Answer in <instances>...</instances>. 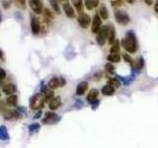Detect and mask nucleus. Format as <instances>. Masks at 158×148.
<instances>
[{"mask_svg": "<svg viewBox=\"0 0 158 148\" xmlns=\"http://www.w3.org/2000/svg\"><path fill=\"white\" fill-rule=\"evenodd\" d=\"M122 46L129 54H134L137 50V41L132 31L127 33L125 38L122 40Z\"/></svg>", "mask_w": 158, "mask_h": 148, "instance_id": "1", "label": "nucleus"}, {"mask_svg": "<svg viewBox=\"0 0 158 148\" xmlns=\"http://www.w3.org/2000/svg\"><path fill=\"white\" fill-rule=\"evenodd\" d=\"M45 98L41 94H36L30 99V108L32 110H40L44 107Z\"/></svg>", "mask_w": 158, "mask_h": 148, "instance_id": "2", "label": "nucleus"}, {"mask_svg": "<svg viewBox=\"0 0 158 148\" xmlns=\"http://www.w3.org/2000/svg\"><path fill=\"white\" fill-rule=\"evenodd\" d=\"M115 19L120 25H127L131 21L128 14L124 10H120V9H117L115 10Z\"/></svg>", "mask_w": 158, "mask_h": 148, "instance_id": "3", "label": "nucleus"}, {"mask_svg": "<svg viewBox=\"0 0 158 148\" xmlns=\"http://www.w3.org/2000/svg\"><path fill=\"white\" fill-rule=\"evenodd\" d=\"M108 33H109V25L102 26L100 31L97 33V38H96V41L99 46L105 45L106 40L108 39Z\"/></svg>", "mask_w": 158, "mask_h": 148, "instance_id": "4", "label": "nucleus"}, {"mask_svg": "<svg viewBox=\"0 0 158 148\" xmlns=\"http://www.w3.org/2000/svg\"><path fill=\"white\" fill-rule=\"evenodd\" d=\"M77 22L79 24V26H80L81 28H83V29H87L88 27H89L90 23H92L90 16L88 15V14L84 13V12L79 14V16L77 18Z\"/></svg>", "mask_w": 158, "mask_h": 148, "instance_id": "5", "label": "nucleus"}, {"mask_svg": "<svg viewBox=\"0 0 158 148\" xmlns=\"http://www.w3.org/2000/svg\"><path fill=\"white\" fill-rule=\"evenodd\" d=\"M29 5L36 14H43L44 4L41 0H29Z\"/></svg>", "mask_w": 158, "mask_h": 148, "instance_id": "6", "label": "nucleus"}, {"mask_svg": "<svg viewBox=\"0 0 158 148\" xmlns=\"http://www.w3.org/2000/svg\"><path fill=\"white\" fill-rule=\"evenodd\" d=\"M31 31L33 35L37 36L40 34L41 32V24L39 18L35 15H31Z\"/></svg>", "mask_w": 158, "mask_h": 148, "instance_id": "7", "label": "nucleus"}, {"mask_svg": "<svg viewBox=\"0 0 158 148\" xmlns=\"http://www.w3.org/2000/svg\"><path fill=\"white\" fill-rule=\"evenodd\" d=\"M4 116V120L6 121H12V120H18V118H21L23 114L17 111V110H7V111L3 114Z\"/></svg>", "mask_w": 158, "mask_h": 148, "instance_id": "8", "label": "nucleus"}, {"mask_svg": "<svg viewBox=\"0 0 158 148\" xmlns=\"http://www.w3.org/2000/svg\"><path fill=\"white\" fill-rule=\"evenodd\" d=\"M60 120V117L58 114H54L53 112H48L45 114V118L43 120L44 123H46V125H53V123L57 122Z\"/></svg>", "mask_w": 158, "mask_h": 148, "instance_id": "9", "label": "nucleus"}, {"mask_svg": "<svg viewBox=\"0 0 158 148\" xmlns=\"http://www.w3.org/2000/svg\"><path fill=\"white\" fill-rule=\"evenodd\" d=\"M102 28V19L99 16V14H95V16L93 17L92 20V27H91V31L94 34H97L100 29Z\"/></svg>", "mask_w": 158, "mask_h": 148, "instance_id": "10", "label": "nucleus"}, {"mask_svg": "<svg viewBox=\"0 0 158 148\" xmlns=\"http://www.w3.org/2000/svg\"><path fill=\"white\" fill-rule=\"evenodd\" d=\"M62 9H63V11H64V13H65L67 18L73 19L74 17H75V11H74L73 7L70 5V3H68L67 1L62 3Z\"/></svg>", "mask_w": 158, "mask_h": 148, "instance_id": "11", "label": "nucleus"}, {"mask_svg": "<svg viewBox=\"0 0 158 148\" xmlns=\"http://www.w3.org/2000/svg\"><path fill=\"white\" fill-rule=\"evenodd\" d=\"M17 87L14 83H7L5 85H3L2 87V92L4 94H6L7 96H10V95H13L16 92Z\"/></svg>", "mask_w": 158, "mask_h": 148, "instance_id": "12", "label": "nucleus"}, {"mask_svg": "<svg viewBox=\"0 0 158 148\" xmlns=\"http://www.w3.org/2000/svg\"><path fill=\"white\" fill-rule=\"evenodd\" d=\"M43 17H44L45 22L48 24V25H50V24H52V22L53 21L54 15H53V12L50 11L49 8H45L44 9V12H43Z\"/></svg>", "mask_w": 158, "mask_h": 148, "instance_id": "13", "label": "nucleus"}, {"mask_svg": "<svg viewBox=\"0 0 158 148\" xmlns=\"http://www.w3.org/2000/svg\"><path fill=\"white\" fill-rule=\"evenodd\" d=\"M60 105H61V98L59 96L57 97H54L52 101L49 102V108L52 110V111H54V110H57Z\"/></svg>", "mask_w": 158, "mask_h": 148, "instance_id": "14", "label": "nucleus"}, {"mask_svg": "<svg viewBox=\"0 0 158 148\" xmlns=\"http://www.w3.org/2000/svg\"><path fill=\"white\" fill-rule=\"evenodd\" d=\"M87 89H88V82H86V81L80 82L77 85L76 95H77V96H82V95L85 94V92L87 91Z\"/></svg>", "mask_w": 158, "mask_h": 148, "instance_id": "15", "label": "nucleus"}, {"mask_svg": "<svg viewBox=\"0 0 158 148\" xmlns=\"http://www.w3.org/2000/svg\"><path fill=\"white\" fill-rule=\"evenodd\" d=\"M98 95H99V91L97 89H91L89 93H88L86 100L87 102L89 104H92L94 101H96L97 98H98Z\"/></svg>", "mask_w": 158, "mask_h": 148, "instance_id": "16", "label": "nucleus"}, {"mask_svg": "<svg viewBox=\"0 0 158 148\" xmlns=\"http://www.w3.org/2000/svg\"><path fill=\"white\" fill-rule=\"evenodd\" d=\"M116 41V30L113 25H109V33H108V42L110 46H113Z\"/></svg>", "mask_w": 158, "mask_h": 148, "instance_id": "17", "label": "nucleus"}, {"mask_svg": "<svg viewBox=\"0 0 158 148\" xmlns=\"http://www.w3.org/2000/svg\"><path fill=\"white\" fill-rule=\"evenodd\" d=\"M102 93H103L104 96H112L115 93V87L110 84H107L102 88Z\"/></svg>", "mask_w": 158, "mask_h": 148, "instance_id": "18", "label": "nucleus"}, {"mask_svg": "<svg viewBox=\"0 0 158 148\" xmlns=\"http://www.w3.org/2000/svg\"><path fill=\"white\" fill-rule=\"evenodd\" d=\"M48 86H49V88H50L52 90L60 87V80H59V77H53V78H52V79L49 81Z\"/></svg>", "mask_w": 158, "mask_h": 148, "instance_id": "19", "label": "nucleus"}, {"mask_svg": "<svg viewBox=\"0 0 158 148\" xmlns=\"http://www.w3.org/2000/svg\"><path fill=\"white\" fill-rule=\"evenodd\" d=\"M9 139V133L5 126H0V140L6 141Z\"/></svg>", "mask_w": 158, "mask_h": 148, "instance_id": "20", "label": "nucleus"}, {"mask_svg": "<svg viewBox=\"0 0 158 148\" xmlns=\"http://www.w3.org/2000/svg\"><path fill=\"white\" fill-rule=\"evenodd\" d=\"M6 104L8 106H11V107H15L17 106V103H18V97L16 95H10V96H8L5 100Z\"/></svg>", "mask_w": 158, "mask_h": 148, "instance_id": "21", "label": "nucleus"}, {"mask_svg": "<svg viewBox=\"0 0 158 148\" xmlns=\"http://www.w3.org/2000/svg\"><path fill=\"white\" fill-rule=\"evenodd\" d=\"M99 16L101 17V19H103V20H107V19L109 18V11L107 7L105 5H101L100 8H99Z\"/></svg>", "mask_w": 158, "mask_h": 148, "instance_id": "22", "label": "nucleus"}, {"mask_svg": "<svg viewBox=\"0 0 158 148\" xmlns=\"http://www.w3.org/2000/svg\"><path fill=\"white\" fill-rule=\"evenodd\" d=\"M99 0H85V6L88 10H93L95 7L98 6Z\"/></svg>", "mask_w": 158, "mask_h": 148, "instance_id": "23", "label": "nucleus"}, {"mask_svg": "<svg viewBox=\"0 0 158 148\" xmlns=\"http://www.w3.org/2000/svg\"><path fill=\"white\" fill-rule=\"evenodd\" d=\"M73 6L75 7V9L78 11V13L80 14L83 12V2L82 0H71Z\"/></svg>", "mask_w": 158, "mask_h": 148, "instance_id": "24", "label": "nucleus"}, {"mask_svg": "<svg viewBox=\"0 0 158 148\" xmlns=\"http://www.w3.org/2000/svg\"><path fill=\"white\" fill-rule=\"evenodd\" d=\"M107 59H108L111 63L119 62L120 60V54H110L108 56H107Z\"/></svg>", "mask_w": 158, "mask_h": 148, "instance_id": "25", "label": "nucleus"}, {"mask_svg": "<svg viewBox=\"0 0 158 148\" xmlns=\"http://www.w3.org/2000/svg\"><path fill=\"white\" fill-rule=\"evenodd\" d=\"M45 102H49L52 101V100L54 98V93L53 90H46V91L45 92Z\"/></svg>", "mask_w": 158, "mask_h": 148, "instance_id": "26", "label": "nucleus"}, {"mask_svg": "<svg viewBox=\"0 0 158 148\" xmlns=\"http://www.w3.org/2000/svg\"><path fill=\"white\" fill-rule=\"evenodd\" d=\"M119 51H120V41L116 40L113 46H111L110 52L111 54H119Z\"/></svg>", "mask_w": 158, "mask_h": 148, "instance_id": "27", "label": "nucleus"}, {"mask_svg": "<svg viewBox=\"0 0 158 148\" xmlns=\"http://www.w3.org/2000/svg\"><path fill=\"white\" fill-rule=\"evenodd\" d=\"M49 4H50V6L53 7V11L55 13H57V14H60V8L58 6V2H57V0H49Z\"/></svg>", "mask_w": 158, "mask_h": 148, "instance_id": "28", "label": "nucleus"}, {"mask_svg": "<svg viewBox=\"0 0 158 148\" xmlns=\"http://www.w3.org/2000/svg\"><path fill=\"white\" fill-rule=\"evenodd\" d=\"M136 68L137 70H141L143 68V66H144V59H143V57H139V58L136 61Z\"/></svg>", "mask_w": 158, "mask_h": 148, "instance_id": "29", "label": "nucleus"}, {"mask_svg": "<svg viewBox=\"0 0 158 148\" xmlns=\"http://www.w3.org/2000/svg\"><path fill=\"white\" fill-rule=\"evenodd\" d=\"M40 127H41L40 123H33V125L29 126V127H28V128H29V131L31 133H35V132H37L40 130Z\"/></svg>", "mask_w": 158, "mask_h": 148, "instance_id": "30", "label": "nucleus"}, {"mask_svg": "<svg viewBox=\"0 0 158 148\" xmlns=\"http://www.w3.org/2000/svg\"><path fill=\"white\" fill-rule=\"evenodd\" d=\"M108 84L112 85L113 87H115V88H119L120 86V81L117 78H111L109 80V83Z\"/></svg>", "mask_w": 158, "mask_h": 148, "instance_id": "31", "label": "nucleus"}, {"mask_svg": "<svg viewBox=\"0 0 158 148\" xmlns=\"http://www.w3.org/2000/svg\"><path fill=\"white\" fill-rule=\"evenodd\" d=\"M13 1L19 8L21 9L26 8V0H13Z\"/></svg>", "mask_w": 158, "mask_h": 148, "instance_id": "32", "label": "nucleus"}, {"mask_svg": "<svg viewBox=\"0 0 158 148\" xmlns=\"http://www.w3.org/2000/svg\"><path fill=\"white\" fill-rule=\"evenodd\" d=\"M105 70L107 71V72H109V73H114V71H115V66L113 65V63L108 62V63H106V64H105Z\"/></svg>", "mask_w": 158, "mask_h": 148, "instance_id": "33", "label": "nucleus"}, {"mask_svg": "<svg viewBox=\"0 0 158 148\" xmlns=\"http://www.w3.org/2000/svg\"><path fill=\"white\" fill-rule=\"evenodd\" d=\"M123 57H124V59L125 61H127L128 63H131L132 65H133V61H132V57L129 56V55H128V54H123Z\"/></svg>", "mask_w": 158, "mask_h": 148, "instance_id": "34", "label": "nucleus"}, {"mask_svg": "<svg viewBox=\"0 0 158 148\" xmlns=\"http://www.w3.org/2000/svg\"><path fill=\"white\" fill-rule=\"evenodd\" d=\"M6 77V71L0 67V81H3Z\"/></svg>", "mask_w": 158, "mask_h": 148, "instance_id": "35", "label": "nucleus"}, {"mask_svg": "<svg viewBox=\"0 0 158 148\" xmlns=\"http://www.w3.org/2000/svg\"><path fill=\"white\" fill-rule=\"evenodd\" d=\"M111 4H112V6H114V7H116V6H120V5H122L123 4V2L122 1H120V0H112V1H111Z\"/></svg>", "mask_w": 158, "mask_h": 148, "instance_id": "36", "label": "nucleus"}, {"mask_svg": "<svg viewBox=\"0 0 158 148\" xmlns=\"http://www.w3.org/2000/svg\"><path fill=\"white\" fill-rule=\"evenodd\" d=\"M2 4H3V7L5 8V9L10 8V1H8V0H3Z\"/></svg>", "mask_w": 158, "mask_h": 148, "instance_id": "37", "label": "nucleus"}, {"mask_svg": "<svg viewBox=\"0 0 158 148\" xmlns=\"http://www.w3.org/2000/svg\"><path fill=\"white\" fill-rule=\"evenodd\" d=\"M16 110H17V111H19L22 114H27V112H26V108H23V107H17L16 108Z\"/></svg>", "mask_w": 158, "mask_h": 148, "instance_id": "38", "label": "nucleus"}, {"mask_svg": "<svg viewBox=\"0 0 158 148\" xmlns=\"http://www.w3.org/2000/svg\"><path fill=\"white\" fill-rule=\"evenodd\" d=\"M91 106H92V109L93 110H96V108L99 106V100H96V101H94L92 104H91Z\"/></svg>", "mask_w": 158, "mask_h": 148, "instance_id": "39", "label": "nucleus"}, {"mask_svg": "<svg viewBox=\"0 0 158 148\" xmlns=\"http://www.w3.org/2000/svg\"><path fill=\"white\" fill-rule=\"evenodd\" d=\"M41 116V110H40V111L38 112V113H37L36 114H35V117H34V118H36V120H37V118H40V117Z\"/></svg>", "mask_w": 158, "mask_h": 148, "instance_id": "40", "label": "nucleus"}, {"mask_svg": "<svg viewBox=\"0 0 158 148\" xmlns=\"http://www.w3.org/2000/svg\"><path fill=\"white\" fill-rule=\"evenodd\" d=\"M144 2L147 4V5H152V3H153V0H144Z\"/></svg>", "mask_w": 158, "mask_h": 148, "instance_id": "41", "label": "nucleus"}, {"mask_svg": "<svg viewBox=\"0 0 158 148\" xmlns=\"http://www.w3.org/2000/svg\"><path fill=\"white\" fill-rule=\"evenodd\" d=\"M154 10L158 13V0H156L155 2V5H154Z\"/></svg>", "mask_w": 158, "mask_h": 148, "instance_id": "42", "label": "nucleus"}, {"mask_svg": "<svg viewBox=\"0 0 158 148\" xmlns=\"http://www.w3.org/2000/svg\"><path fill=\"white\" fill-rule=\"evenodd\" d=\"M0 59H3V52L1 50H0Z\"/></svg>", "mask_w": 158, "mask_h": 148, "instance_id": "43", "label": "nucleus"}, {"mask_svg": "<svg viewBox=\"0 0 158 148\" xmlns=\"http://www.w3.org/2000/svg\"><path fill=\"white\" fill-rule=\"evenodd\" d=\"M2 22V14H1V11H0V23Z\"/></svg>", "mask_w": 158, "mask_h": 148, "instance_id": "44", "label": "nucleus"}, {"mask_svg": "<svg viewBox=\"0 0 158 148\" xmlns=\"http://www.w3.org/2000/svg\"><path fill=\"white\" fill-rule=\"evenodd\" d=\"M127 1H128V3H133V1H134V0H127Z\"/></svg>", "mask_w": 158, "mask_h": 148, "instance_id": "45", "label": "nucleus"}, {"mask_svg": "<svg viewBox=\"0 0 158 148\" xmlns=\"http://www.w3.org/2000/svg\"><path fill=\"white\" fill-rule=\"evenodd\" d=\"M57 1H60V2L64 3V2H66V0H57Z\"/></svg>", "mask_w": 158, "mask_h": 148, "instance_id": "46", "label": "nucleus"}, {"mask_svg": "<svg viewBox=\"0 0 158 148\" xmlns=\"http://www.w3.org/2000/svg\"><path fill=\"white\" fill-rule=\"evenodd\" d=\"M3 85V82H2V81H0V86H2Z\"/></svg>", "mask_w": 158, "mask_h": 148, "instance_id": "47", "label": "nucleus"}, {"mask_svg": "<svg viewBox=\"0 0 158 148\" xmlns=\"http://www.w3.org/2000/svg\"><path fill=\"white\" fill-rule=\"evenodd\" d=\"M0 97H1V93H0Z\"/></svg>", "mask_w": 158, "mask_h": 148, "instance_id": "48", "label": "nucleus"}]
</instances>
